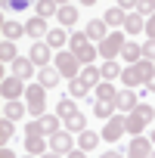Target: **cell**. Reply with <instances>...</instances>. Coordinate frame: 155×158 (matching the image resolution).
<instances>
[{"mask_svg": "<svg viewBox=\"0 0 155 158\" xmlns=\"http://www.w3.org/2000/svg\"><path fill=\"white\" fill-rule=\"evenodd\" d=\"M0 59H3V62H16V59H19L13 40H3V44H0Z\"/></svg>", "mask_w": 155, "mask_h": 158, "instance_id": "obj_36", "label": "cell"}, {"mask_svg": "<svg viewBox=\"0 0 155 158\" xmlns=\"http://www.w3.org/2000/svg\"><path fill=\"white\" fill-rule=\"evenodd\" d=\"M25 84H22V77H16V74H10V77H3L0 81V93H3V99L10 102V99H19V96H25Z\"/></svg>", "mask_w": 155, "mask_h": 158, "instance_id": "obj_6", "label": "cell"}, {"mask_svg": "<svg viewBox=\"0 0 155 158\" xmlns=\"http://www.w3.org/2000/svg\"><path fill=\"white\" fill-rule=\"evenodd\" d=\"M25 102H28V115L40 118L44 109H47V87H40V84H28V90H25Z\"/></svg>", "mask_w": 155, "mask_h": 158, "instance_id": "obj_3", "label": "cell"}, {"mask_svg": "<svg viewBox=\"0 0 155 158\" xmlns=\"http://www.w3.org/2000/svg\"><path fill=\"white\" fill-rule=\"evenodd\" d=\"M13 124H16V121H10V118L0 121V143H3V146H10V139H13V133H16Z\"/></svg>", "mask_w": 155, "mask_h": 158, "instance_id": "obj_35", "label": "cell"}, {"mask_svg": "<svg viewBox=\"0 0 155 158\" xmlns=\"http://www.w3.org/2000/svg\"><path fill=\"white\" fill-rule=\"evenodd\" d=\"M25 34V25H19V22H3V40H16V37H22Z\"/></svg>", "mask_w": 155, "mask_h": 158, "instance_id": "obj_31", "label": "cell"}, {"mask_svg": "<svg viewBox=\"0 0 155 158\" xmlns=\"http://www.w3.org/2000/svg\"><path fill=\"white\" fill-rule=\"evenodd\" d=\"M56 19H59V25L62 28H71V25H78V19H81V13H78V6H59V13H56Z\"/></svg>", "mask_w": 155, "mask_h": 158, "instance_id": "obj_15", "label": "cell"}, {"mask_svg": "<svg viewBox=\"0 0 155 158\" xmlns=\"http://www.w3.org/2000/svg\"><path fill=\"white\" fill-rule=\"evenodd\" d=\"M3 6H13V10H28L31 6V0H0Z\"/></svg>", "mask_w": 155, "mask_h": 158, "instance_id": "obj_39", "label": "cell"}, {"mask_svg": "<svg viewBox=\"0 0 155 158\" xmlns=\"http://www.w3.org/2000/svg\"><path fill=\"white\" fill-rule=\"evenodd\" d=\"M93 115L96 118H103V121H109V118H115V102H93Z\"/></svg>", "mask_w": 155, "mask_h": 158, "instance_id": "obj_28", "label": "cell"}, {"mask_svg": "<svg viewBox=\"0 0 155 158\" xmlns=\"http://www.w3.org/2000/svg\"><path fill=\"white\" fill-rule=\"evenodd\" d=\"M59 13V3L56 0H37V16L40 19H50V16H56Z\"/></svg>", "mask_w": 155, "mask_h": 158, "instance_id": "obj_30", "label": "cell"}, {"mask_svg": "<svg viewBox=\"0 0 155 158\" xmlns=\"http://www.w3.org/2000/svg\"><path fill=\"white\" fill-rule=\"evenodd\" d=\"M65 40H71V37H68L62 28H56V31H50V34H47V44H50L53 50H62V47H65Z\"/></svg>", "mask_w": 155, "mask_h": 158, "instance_id": "obj_32", "label": "cell"}, {"mask_svg": "<svg viewBox=\"0 0 155 158\" xmlns=\"http://www.w3.org/2000/svg\"><path fill=\"white\" fill-rule=\"evenodd\" d=\"M81 3H84V6H93V3H96V0H81Z\"/></svg>", "mask_w": 155, "mask_h": 158, "instance_id": "obj_49", "label": "cell"}, {"mask_svg": "<svg viewBox=\"0 0 155 158\" xmlns=\"http://www.w3.org/2000/svg\"><path fill=\"white\" fill-rule=\"evenodd\" d=\"M152 121H155V106H146V102H140L133 112H127V133L140 136V133L146 130V124H152Z\"/></svg>", "mask_w": 155, "mask_h": 158, "instance_id": "obj_1", "label": "cell"}, {"mask_svg": "<svg viewBox=\"0 0 155 158\" xmlns=\"http://www.w3.org/2000/svg\"><path fill=\"white\" fill-rule=\"evenodd\" d=\"M56 68L62 71V77H68V81H74V77L81 74V59H78V56H74L71 50H68V53L62 50V53L56 56Z\"/></svg>", "mask_w": 155, "mask_h": 158, "instance_id": "obj_4", "label": "cell"}, {"mask_svg": "<svg viewBox=\"0 0 155 158\" xmlns=\"http://www.w3.org/2000/svg\"><path fill=\"white\" fill-rule=\"evenodd\" d=\"M146 90H149V93H155V74L149 77V84H146Z\"/></svg>", "mask_w": 155, "mask_h": 158, "instance_id": "obj_47", "label": "cell"}, {"mask_svg": "<svg viewBox=\"0 0 155 158\" xmlns=\"http://www.w3.org/2000/svg\"><path fill=\"white\" fill-rule=\"evenodd\" d=\"M143 59H155V40H146L143 44Z\"/></svg>", "mask_w": 155, "mask_h": 158, "instance_id": "obj_40", "label": "cell"}, {"mask_svg": "<svg viewBox=\"0 0 155 158\" xmlns=\"http://www.w3.org/2000/svg\"><path fill=\"white\" fill-rule=\"evenodd\" d=\"M40 158H62V155H56V152H50V155H40Z\"/></svg>", "mask_w": 155, "mask_h": 158, "instance_id": "obj_48", "label": "cell"}, {"mask_svg": "<svg viewBox=\"0 0 155 158\" xmlns=\"http://www.w3.org/2000/svg\"><path fill=\"white\" fill-rule=\"evenodd\" d=\"M50 149L56 152V155H68L71 149H74V139H71V130H59V133H53L50 136Z\"/></svg>", "mask_w": 155, "mask_h": 158, "instance_id": "obj_9", "label": "cell"}, {"mask_svg": "<svg viewBox=\"0 0 155 158\" xmlns=\"http://www.w3.org/2000/svg\"><path fill=\"white\" fill-rule=\"evenodd\" d=\"M78 77H84V81H87V84H90V87L96 90V84L103 81V71H99V68H93V65H87V68H84L81 74H78Z\"/></svg>", "mask_w": 155, "mask_h": 158, "instance_id": "obj_34", "label": "cell"}, {"mask_svg": "<svg viewBox=\"0 0 155 158\" xmlns=\"http://www.w3.org/2000/svg\"><path fill=\"white\" fill-rule=\"evenodd\" d=\"M59 81H62V71H59L56 65H47V68H37V84H40V87H47V90H50V87H56Z\"/></svg>", "mask_w": 155, "mask_h": 158, "instance_id": "obj_11", "label": "cell"}, {"mask_svg": "<svg viewBox=\"0 0 155 158\" xmlns=\"http://www.w3.org/2000/svg\"><path fill=\"white\" fill-rule=\"evenodd\" d=\"M68 44H71V53H74L78 59H81V62H87V65H90V62H93V59L99 56V50H96V47L90 44V37H87V31H74Z\"/></svg>", "mask_w": 155, "mask_h": 158, "instance_id": "obj_2", "label": "cell"}, {"mask_svg": "<svg viewBox=\"0 0 155 158\" xmlns=\"http://www.w3.org/2000/svg\"><path fill=\"white\" fill-rule=\"evenodd\" d=\"M124 155H127V158H149V155H152V139H146V136H133V143L127 146Z\"/></svg>", "mask_w": 155, "mask_h": 158, "instance_id": "obj_10", "label": "cell"}, {"mask_svg": "<svg viewBox=\"0 0 155 158\" xmlns=\"http://www.w3.org/2000/svg\"><path fill=\"white\" fill-rule=\"evenodd\" d=\"M124 44H127L124 31H112L106 40H99V56H106V59H115V56H121Z\"/></svg>", "mask_w": 155, "mask_h": 158, "instance_id": "obj_5", "label": "cell"}, {"mask_svg": "<svg viewBox=\"0 0 155 158\" xmlns=\"http://www.w3.org/2000/svg\"><path fill=\"white\" fill-rule=\"evenodd\" d=\"M136 106H140V99H136V93H133V90H121V93L115 96V109H118V112H124V115H127V112H133Z\"/></svg>", "mask_w": 155, "mask_h": 158, "instance_id": "obj_13", "label": "cell"}, {"mask_svg": "<svg viewBox=\"0 0 155 158\" xmlns=\"http://www.w3.org/2000/svg\"><path fill=\"white\" fill-rule=\"evenodd\" d=\"M133 71H136V81L146 87L149 77L155 74V65H152V59H140V62H133Z\"/></svg>", "mask_w": 155, "mask_h": 158, "instance_id": "obj_17", "label": "cell"}, {"mask_svg": "<svg viewBox=\"0 0 155 158\" xmlns=\"http://www.w3.org/2000/svg\"><path fill=\"white\" fill-rule=\"evenodd\" d=\"M56 3H59V6H65V3H68V0H56Z\"/></svg>", "mask_w": 155, "mask_h": 158, "instance_id": "obj_50", "label": "cell"}, {"mask_svg": "<svg viewBox=\"0 0 155 158\" xmlns=\"http://www.w3.org/2000/svg\"><path fill=\"white\" fill-rule=\"evenodd\" d=\"M0 158H16V155H13V149H10V146H3V149H0Z\"/></svg>", "mask_w": 155, "mask_h": 158, "instance_id": "obj_46", "label": "cell"}, {"mask_svg": "<svg viewBox=\"0 0 155 158\" xmlns=\"http://www.w3.org/2000/svg\"><path fill=\"white\" fill-rule=\"evenodd\" d=\"M25 112H28V106H22L19 99H10V102L3 106V118H10V121H19Z\"/></svg>", "mask_w": 155, "mask_h": 158, "instance_id": "obj_24", "label": "cell"}, {"mask_svg": "<svg viewBox=\"0 0 155 158\" xmlns=\"http://www.w3.org/2000/svg\"><path fill=\"white\" fill-rule=\"evenodd\" d=\"M65 130H71V133H84V130H87V118H84L81 112L68 115V118H65Z\"/></svg>", "mask_w": 155, "mask_h": 158, "instance_id": "obj_25", "label": "cell"}, {"mask_svg": "<svg viewBox=\"0 0 155 158\" xmlns=\"http://www.w3.org/2000/svg\"><path fill=\"white\" fill-rule=\"evenodd\" d=\"M136 13H140V16H155V0H140V3H136Z\"/></svg>", "mask_w": 155, "mask_h": 158, "instance_id": "obj_38", "label": "cell"}, {"mask_svg": "<svg viewBox=\"0 0 155 158\" xmlns=\"http://www.w3.org/2000/svg\"><path fill=\"white\" fill-rule=\"evenodd\" d=\"M87 37H90V40H106V37H109V25H106L103 19H90V22H87Z\"/></svg>", "mask_w": 155, "mask_h": 158, "instance_id": "obj_18", "label": "cell"}, {"mask_svg": "<svg viewBox=\"0 0 155 158\" xmlns=\"http://www.w3.org/2000/svg\"><path fill=\"white\" fill-rule=\"evenodd\" d=\"M124 31H127V34H140V31H146L143 16H140V13H127V19H124Z\"/></svg>", "mask_w": 155, "mask_h": 158, "instance_id": "obj_23", "label": "cell"}, {"mask_svg": "<svg viewBox=\"0 0 155 158\" xmlns=\"http://www.w3.org/2000/svg\"><path fill=\"white\" fill-rule=\"evenodd\" d=\"M99 71H103V81H115V77H121V71H124V68H121L115 59H106Z\"/></svg>", "mask_w": 155, "mask_h": 158, "instance_id": "obj_27", "label": "cell"}, {"mask_svg": "<svg viewBox=\"0 0 155 158\" xmlns=\"http://www.w3.org/2000/svg\"><path fill=\"white\" fill-rule=\"evenodd\" d=\"M115 96H118V90H115L109 81H99V84H96V99H99V102H115Z\"/></svg>", "mask_w": 155, "mask_h": 158, "instance_id": "obj_26", "label": "cell"}, {"mask_svg": "<svg viewBox=\"0 0 155 158\" xmlns=\"http://www.w3.org/2000/svg\"><path fill=\"white\" fill-rule=\"evenodd\" d=\"M146 34H149V40H155V16H149V22H146Z\"/></svg>", "mask_w": 155, "mask_h": 158, "instance_id": "obj_41", "label": "cell"}, {"mask_svg": "<svg viewBox=\"0 0 155 158\" xmlns=\"http://www.w3.org/2000/svg\"><path fill=\"white\" fill-rule=\"evenodd\" d=\"M65 158H87V152H84V149H71Z\"/></svg>", "mask_w": 155, "mask_h": 158, "instance_id": "obj_43", "label": "cell"}, {"mask_svg": "<svg viewBox=\"0 0 155 158\" xmlns=\"http://www.w3.org/2000/svg\"><path fill=\"white\" fill-rule=\"evenodd\" d=\"M152 65H155V59H152Z\"/></svg>", "mask_w": 155, "mask_h": 158, "instance_id": "obj_54", "label": "cell"}, {"mask_svg": "<svg viewBox=\"0 0 155 158\" xmlns=\"http://www.w3.org/2000/svg\"><path fill=\"white\" fill-rule=\"evenodd\" d=\"M50 50H53V47H50L47 40H34L31 50H28V59H31L37 68H47V65H50Z\"/></svg>", "mask_w": 155, "mask_h": 158, "instance_id": "obj_8", "label": "cell"}, {"mask_svg": "<svg viewBox=\"0 0 155 158\" xmlns=\"http://www.w3.org/2000/svg\"><path fill=\"white\" fill-rule=\"evenodd\" d=\"M136 3H140V0H118V6H121V10H133Z\"/></svg>", "mask_w": 155, "mask_h": 158, "instance_id": "obj_42", "label": "cell"}, {"mask_svg": "<svg viewBox=\"0 0 155 158\" xmlns=\"http://www.w3.org/2000/svg\"><path fill=\"white\" fill-rule=\"evenodd\" d=\"M99 158H124V152H115V149H109V152H103Z\"/></svg>", "mask_w": 155, "mask_h": 158, "instance_id": "obj_45", "label": "cell"}, {"mask_svg": "<svg viewBox=\"0 0 155 158\" xmlns=\"http://www.w3.org/2000/svg\"><path fill=\"white\" fill-rule=\"evenodd\" d=\"M37 127H40L44 136L59 133V115H40V118H37Z\"/></svg>", "mask_w": 155, "mask_h": 158, "instance_id": "obj_21", "label": "cell"}, {"mask_svg": "<svg viewBox=\"0 0 155 158\" xmlns=\"http://www.w3.org/2000/svg\"><path fill=\"white\" fill-rule=\"evenodd\" d=\"M149 158H155V149H152V155H149Z\"/></svg>", "mask_w": 155, "mask_h": 158, "instance_id": "obj_53", "label": "cell"}, {"mask_svg": "<svg viewBox=\"0 0 155 158\" xmlns=\"http://www.w3.org/2000/svg\"><path fill=\"white\" fill-rule=\"evenodd\" d=\"M99 139H103V133H96V130H84V133H78V149L90 152V149L99 146Z\"/></svg>", "mask_w": 155, "mask_h": 158, "instance_id": "obj_19", "label": "cell"}, {"mask_svg": "<svg viewBox=\"0 0 155 158\" xmlns=\"http://www.w3.org/2000/svg\"><path fill=\"white\" fill-rule=\"evenodd\" d=\"M78 112V106H74V96H68V99H59V106H56V115L65 121L68 115H74Z\"/></svg>", "mask_w": 155, "mask_h": 158, "instance_id": "obj_33", "label": "cell"}, {"mask_svg": "<svg viewBox=\"0 0 155 158\" xmlns=\"http://www.w3.org/2000/svg\"><path fill=\"white\" fill-rule=\"evenodd\" d=\"M90 90H93V87L84 81V77H74V81H68V93H71V96H87Z\"/></svg>", "mask_w": 155, "mask_h": 158, "instance_id": "obj_29", "label": "cell"}, {"mask_svg": "<svg viewBox=\"0 0 155 158\" xmlns=\"http://www.w3.org/2000/svg\"><path fill=\"white\" fill-rule=\"evenodd\" d=\"M34 68H37V65H34L28 56H19V59L13 62V74L22 77V81H31V77H34Z\"/></svg>", "mask_w": 155, "mask_h": 158, "instance_id": "obj_12", "label": "cell"}, {"mask_svg": "<svg viewBox=\"0 0 155 158\" xmlns=\"http://www.w3.org/2000/svg\"><path fill=\"white\" fill-rule=\"evenodd\" d=\"M28 133H40V127H37V121H31V124H25V136Z\"/></svg>", "mask_w": 155, "mask_h": 158, "instance_id": "obj_44", "label": "cell"}, {"mask_svg": "<svg viewBox=\"0 0 155 158\" xmlns=\"http://www.w3.org/2000/svg\"><path fill=\"white\" fill-rule=\"evenodd\" d=\"M121 59H124V62H130V65H133V62H140V59H143V44L127 40V44H124V50H121Z\"/></svg>", "mask_w": 155, "mask_h": 158, "instance_id": "obj_20", "label": "cell"}, {"mask_svg": "<svg viewBox=\"0 0 155 158\" xmlns=\"http://www.w3.org/2000/svg\"><path fill=\"white\" fill-rule=\"evenodd\" d=\"M22 158H37V155H22Z\"/></svg>", "mask_w": 155, "mask_h": 158, "instance_id": "obj_52", "label": "cell"}, {"mask_svg": "<svg viewBox=\"0 0 155 158\" xmlns=\"http://www.w3.org/2000/svg\"><path fill=\"white\" fill-rule=\"evenodd\" d=\"M121 133H127V115H115V118H109L106 127H103V139L115 143V139H121Z\"/></svg>", "mask_w": 155, "mask_h": 158, "instance_id": "obj_7", "label": "cell"}, {"mask_svg": "<svg viewBox=\"0 0 155 158\" xmlns=\"http://www.w3.org/2000/svg\"><path fill=\"white\" fill-rule=\"evenodd\" d=\"M25 34L28 37H44V34H50V28H47V19H40V16H34V19H28L25 22Z\"/></svg>", "mask_w": 155, "mask_h": 158, "instance_id": "obj_16", "label": "cell"}, {"mask_svg": "<svg viewBox=\"0 0 155 158\" xmlns=\"http://www.w3.org/2000/svg\"><path fill=\"white\" fill-rule=\"evenodd\" d=\"M124 19H127V10H121V6H109L106 10V16H103V22L112 28V25H124Z\"/></svg>", "mask_w": 155, "mask_h": 158, "instance_id": "obj_22", "label": "cell"}, {"mask_svg": "<svg viewBox=\"0 0 155 158\" xmlns=\"http://www.w3.org/2000/svg\"><path fill=\"white\" fill-rule=\"evenodd\" d=\"M121 81H124V87H127V90H133V87L140 84V81H136V71H133V65H127V68L121 71Z\"/></svg>", "mask_w": 155, "mask_h": 158, "instance_id": "obj_37", "label": "cell"}, {"mask_svg": "<svg viewBox=\"0 0 155 158\" xmlns=\"http://www.w3.org/2000/svg\"><path fill=\"white\" fill-rule=\"evenodd\" d=\"M25 149H28V155H47V139H44V133H28L25 136Z\"/></svg>", "mask_w": 155, "mask_h": 158, "instance_id": "obj_14", "label": "cell"}, {"mask_svg": "<svg viewBox=\"0 0 155 158\" xmlns=\"http://www.w3.org/2000/svg\"><path fill=\"white\" fill-rule=\"evenodd\" d=\"M149 139H152V146H155V130H152V136H149Z\"/></svg>", "mask_w": 155, "mask_h": 158, "instance_id": "obj_51", "label": "cell"}]
</instances>
